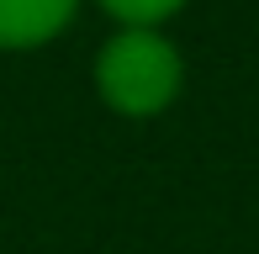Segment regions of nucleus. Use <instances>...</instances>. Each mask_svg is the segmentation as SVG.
I'll use <instances>...</instances> for the list:
<instances>
[{
	"instance_id": "nucleus-1",
	"label": "nucleus",
	"mask_w": 259,
	"mask_h": 254,
	"mask_svg": "<svg viewBox=\"0 0 259 254\" xmlns=\"http://www.w3.org/2000/svg\"><path fill=\"white\" fill-rule=\"evenodd\" d=\"M96 85L106 106H116L122 117H154L180 90V53L154 27H127L101 48Z\"/></svg>"
},
{
	"instance_id": "nucleus-2",
	"label": "nucleus",
	"mask_w": 259,
	"mask_h": 254,
	"mask_svg": "<svg viewBox=\"0 0 259 254\" xmlns=\"http://www.w3.org/2000/svg\"><path fill=\"white\" fill-rule=\"evenodd\" d=\"M74 16V0H0V48H37Z\"/></svg>"
},
{
	"instance_id": "nucleus-3",
	"label": "nucleus",
	"mask_w": 259,
	"mask_h": 254,
	"mask_svg": "<svg viewBox=\"0 0 259 254\" xmlns=\"http://www.w3.org/2000/svg\"><path fill=\"white\" fill-rule=\"evenodd\" d=\"M106 11H111L116 21H127V27H154V21H164L169 11H180L185 0H101Z\"/></svg>"
}]
</instances>
